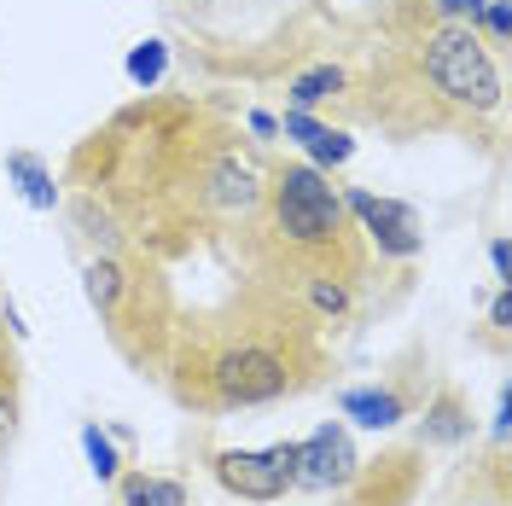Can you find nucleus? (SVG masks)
I'll list each match as a JSON object with an SVG mask.
<instances>
[{"instance_id":"obj_10","label":"nucleus","mask_w":512,"mask_h":506,"mask_svg":"<svg viewBox=\"0 0 512 506\" xmlns=\"http://www.w3.org/2000/svg\"><path fill=\"white\" fill-rule=\"evenodd\" d=\"M414 443L425 448V454H443V448L478 443V413H472L466 390H460L454 379H437L431 390H425V402H419V431H414Z\"/></svg>"},{"instance_id":"obj_6","label":"nucleus","mask_w":512,"mask_h":506,"mask_svg":"<svg viewBox=\"0 0 512 506\" xmlns=\"http://www.w3.org/2000/svg\"><path fill=\"white\" fill-rule=\"evenodd\" d=\"M425 483H431V454L419 443H390L355 460L350 483L338 489V506H414Z\"/></svg>"},{"instance_id":"obj_20","label":"nucleus","mask_w":512,"mask_h":506,"mask_svg":"<svg viewBox=\"0 0 512 506\" xmlns=\"http://www.w3.org/2000/svg\"><path fill=\"white\" fill-rule=\"evenodd\" d=\"M472 30L489 35V47H507V35H512V6H507V0H483L478 12H472Z\"/></svg>"},{"instance_id":"obj_3","label":"nucleus","mask_w":512,"mask_h":506,"mask_svg":"<svg viewBox=\"0 0 512 506\" xmlns=\"http://www.w3.org/2000/svg\"><path fill=\"white\" fill-rule=\"evenodd\" d=\"M256 222V268L291 297L309 280L355 285L367 274V239L344 210V192L315 163H274L262 181Z\"/></svg>"},{"instance_id":"obj_23","label":"nucleus","mask_w":512,"mask_h":506,"mask_svg":"<svg viewBox=\"0 0 512 506\" xmlns=\"http://www.w3.org/2000/svg\"><path fill=\"white\" fill-rule=\"evenodd\" d=\"M489 262H495V280L507 285V280H512V268H507V239H489Z\"/></svg>"},{"instance_id":"obj_14","label":"nucleus","mask_w":512,"mask_h":506,"mask_svg":"<svg viewBox=\"0 0 512 506\" xmlns=\"http://www.w3.org/2000/svg\"><path fill=\"white\" fill-rule=\"evenodd\" d=\"M280 134L297 140V146L315 158V169H344V163L355 158L350 134H344V128H332V123H320L315 111H286V117H280Z\"/></svg>"},{"instance_id":"obj_17","label":"nucleus","mask_w":512,"mask_h":506,"mask_svg":"<svg viewBox=\"0 0 512 506\" xmlns=\"http://www.w3.org/2000/svg\"><path fill=\"white\" fill-rule=\"evenodd\" d=\"M350 88V70L344 64H309L297 82H291V111H315L326 99H338Z\"/></svg>"},{"instance_id":"obj_22","label":"nucleus","mask_w":512,"mask_h":506,"mask_svg":"<svg viewBox=\"0 0 512 506\" xmlns=\"http://www.w3.org/2000/svg\"><path fill=\"white\" fill-rule=\"evenodd\" d=\"M431 6H437L443 18H466V24H472V12H478L483 0H431Z\"/></svg>"},{"instance_id":"obj_1","label":"nucleus","mask_w":512,"mask_h":506,"mask_svg":"<svg viewBox=\"0 0 512 506\" xmlns=\"http://www.w3.org/2000/svg\"><path fill=\"white\" fill-rule=\"evenodd\" d=\"M76 181L140 256H181L210 227H245L268 169L245 134L187 99H140L94 128L76 152Z\"/></svg>"},{"instance_id":"obj_11","label":"nucleus","mask_w":512,"mask_h":506,"mask_svg":"<svg viewBox=\"0 0 512 506\" xmlns=\"http://www.w3.org/2000/svg\"><path fill=\"white\" fill-rule=\"evenodd\" d=\"M425 390H431V379H402L396 373V379H384V384H355V390H344L338 408H344V419L367 425V431H396L402 419L419 413Z\"/></svg>"},{"instance_id":"obj_19","label":"nucleus","mask_w":512,"mask_h":506,"mask_svg":"<svg viewBox=\"0 0 512 506\" xmlns=\"http://www.w3.org/2000/svg\"><path fill=\"white\" fill-rule=\"evenodd\" d=\"M82 454H88V466H94L99 483H117V472H123V454H117V443H111L99 425H82Z\"/></svg>"},{"instance_id":"obj_12","label":"nucleus","mask_w":512,"mask_h":506,"mask_svg":"<svg viewBox=\"0 0 512 506\" xmlns=\"http://www.w3.org/2000/svg\"><path fill=\"white\" fill-rule=\"evenodd\" d=\"M443 506H512V460L507 443H489L483 454H472Z\"/></svg>"},{"instance_id":"obj_24","label":"nucleus","mask_w":512,"mask_h":506,"mask_svg":"<svg viewBox=\"0 0 512 506\" xmlns=\"http://www.w3.org/2000/svg\"><path fill=\"white\" fill-rule=\"evenodd\" d=\"M245 123H251V134H262V140H274V134H280V123H274V117H268V111H251V117H245Z\"/></svg>"},{"instance_id":"obj_4","label":"nucleus","mask_w":512,"mask_h":506,"mask_svg":"<svg viewBox=\"0 0 512 506\" xmlns=\"http://www.w3.org/2000/svg\"><path fill=\"white\" fill-rule=\"evenodd\" d=\"M414 47V111L425 128L437 123H483L501 111V64L466 18H443L437 6L408 24Z\"/></svg>"},{"instance_id":"obj_21","label":"nucleus","mask_w":512,"mask_h":506,"mask_svg":"<svg viewBox=\"0 0 512 506\" xmlns=\"http://www.w3.org/2000/svg\"><path fill=\"white\" fill-rule=\"evenodd\" d=\"M489 326H495V344H507V332H512V285H501V291H495Z\"/></svg>"},{"instance_id":"obj_7","label":"nucleus","mask_w":512,"mask_h":506,"mask_svg":"<svg viewBox=\"0 0 512 506\" xmlns=\"http://www.w3.org/2000/svg\"><path fill=\"white\" fill-rule=\"evenodd\" d=\"M210 477L222 483L233 501H286L297 483V437L291 443H268V448H216L210 454Z\"/></svg>"},{"instance_id":"obj_15","label":"nucleus","mask_w":512,"mask_h":506,"mask_svg":"<svg viewBox=\"0 0 512 506\" xmlns=\"http://www.w3.org/2000/svg\"><path fill=\"white\" fill-rule=\"evenodd\" d=\"M117 506H192V489L163 472H117Z\"/></svg>"},{"instance_id":"obj_16","label":"nucleus","mask_w":512,"mask_h":506,"mask_svg":"<svg viewBox=\"0 0 512 506\" xmlns=\"http://www.w3.org/2000/svg\"><path fill=\"white\" fill-rule=\"evenodd\" d=\"M6 175L18 181V192H24V204L30 210H59V181H53V169H47V158H35V152H6Z\"/></svg>"},{"instance_id":"obj_2","label":"nucleus","mask_w":512,"mask_h":506,"mask_svg":"<svg viewBox=\"0 0 512 506\" xmlns=\"http://www.w3.org/2000/svg\"><path fill=\"white\" fill-rule=\"evenodd\" d=\"M332 373L320 320L280 285H251L210 315H181L158 384L198 419L274 408Z\"/></svg>"},{"instance_id":"obj_9","label":"nucleus","mask_w":512,"mask_h":506,"mask_svg":"<svg viewBox=\"0 0 512 506\" xmlns=\"http://www.w3.org/2000/svg\"><path fill=\"white\" fill-rule=\"evenodd\" d=\"M344 210H350L355 222H361V239L373 245L379 256H396V262H408V256L425 251V233H419V216L408 204H396V198H379V192L355 187L344 198Z\"/></svg>"},{"instance_id":"obj_8","label":"nucleus","mask_w":512,"mask_h":506,"mask_svg":"<svg viewBox=\"0 0 512 506\" xmlns=\"http://www.w3.org/2000/svg\"><path fill=\"white\" fill-rule=\"evenodd\" d=\"M355 437L344 419H326L320 431H309V437H297V483L291 489H303V495H338L344 483H350L355 472Z\"/></svg>"},{"instance_id":"obj_5","label":"nucleus","mask_w":512,"mask_h":506,"mask_svg":"<svg viewBox=\"0 0 512 506\" xmlns=\"http://www.w3.org/2000/svg\"><path fill=\"white\" fill-rule=\"evenodd\" d=\"M82 291H88V309L99 315L111 349L123 355L140 379H158L163 355H169V338H175V320H181L158 268L134 245L94 251L88 268H82Z\"/></svg>"},{"instance_id":"obj_13","label":"nucleus","mask_w":512,"mask_h":506,"mask_svg":"<svg viewBox=\"0 0 512 506\" xmlns=\"http://www.w3.org/2000/svg\"><path fill=\"white\" fill-rule=\"evenodd\" d=\"M18 344H24V326L12 315V303L0 297V454L18 437V413H24V361H18Z\"/></svg>"},{"instance_id":"obj_18","label":"nucleus","mask_w":512,"mask_h":506,"mask_svg":"<svg viewBox=\"0 0 512 506\" xmlns=\"http://www.w3.org/2000/svg\"><path fill=\"white\" fill-rule=\"evenodd\" d=\"M123 70H128V82H134L140 94H158L163 70H169V47H163V41H134Z\"/></svg>"}]
</instances>
